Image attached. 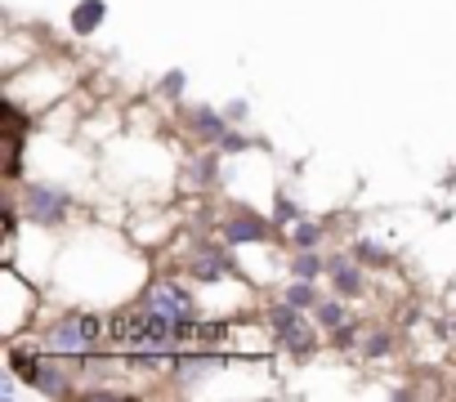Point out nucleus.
Listing matches in <instances>:
<instances>
[{"label": "nucleus", "mask_w": 456, "mask_h": 402, "mask_svg": "<svg viewBox=\"0 0 456 402\" xmlns=\"http://www.w3.org/2000/svg\"><path fill=\"white\" fill-rule=\"evenodd\" d=\"M224 340V326H197V322H175L152 309H126L108 318V349H126L134 358H161V353H188V349H210Z\"/></svg>", "instance_id": "nucleus-1"}, {"label": "nucleus", "mask_w": 456, "mask_h": 402, "mask_svg": "<svg viewBox=\"0 0 456 402\" xmlns=\"http://www.w3.org/2000/svg\"><path fill=\"white\" fill-rule=\"evenodd\" d=\"M50 353L59 358H81V353H94V349H108V318H94V313H68L54 331H50Z\"/></svg>", "instance_id": "nucleus-2"}, {"label": "nucleus", "mask_w": 456, "mask_h": 402, "mask_svg": "<svg viewBox=\"0 0 456 402\" xmlns=\"http://www.w3.org/2000/svg\"><path fill=\"white\" fill-rule=\"evenodd\" d=\"M143 309L161 313V318H175V322H192V295L179 286V282H152L139 300Z\"/></svg>", "instance_id": "nucleus-3"}, {"label": "nucleus", "mask_w": 456, "mask_h": 402, "mask_svg": "<svg viewBox=\"0 0 456 402\" xmlns=\"http://www.w3.org/2000/svg\"><path fill=\"white\" fill-rule=\"evenodd\" d=\"M269 322H273V331H278V340L287 344V349H296V353H305V349H314V326L305 322V313H300V304H278L273 313H269Z\"/></svg>", "instance_id": "nucleus-4"}, {"label": "nucleus", "mask_w": 456, "mask_h": 402, "mask_svg": "<svg viewBox=\"0 0 456 402\" xmlns=\"http://www.w3.org/2000/svg\"><path fill=\"white\" fill-rule=\"evenodd\" d=\"M10 362L23 371V380H28V384H37V389H45V393H68V389H72V380L63 375V366L45 362L41 353H37V358H28L23 349H14V353H10Z\"/></svg>", "instance_id": "nucleus-5"}, {"label": "nucleus", "mask_w": 456, "mask_h": 402, "mask_svg": "<svg viewBox=\"0 0 456 402\" xmlns=\"http://www.w3.org/2000/svg\"><path fill=\"white\" fill-rule=\"evenodd\" d=\"M28 206H32V215H37L41 224H59V220H63V211H68V197H63V192H54V188H32Z\"/></svg>", "instance_id": "nucleus-6"}, {"label": "nucleus", "mask_w": 456, "mask_h": 402, "mask_svg": "<svg viewBox=\"0 0 456 402\" xmlns=\"http://www.w3.org/2000/svg\"><path fill=\"white\" fill-rule=\"evenodd\" d=\"M224 237H228V242H265V237H269V224L256 220V215H238V220L224 224Z\"/></svg>", "instance_id": "nucleus-7"}, {"label": "nucleus", "mask_w": 456, "mask_h": 402, "mask_svg": "<svg viewBox=\"0 0 456 402\" xmlns=\"http://www.w3.org/2000/svg\"><path fill=\"white\" fill-rule=\"evenodd\" d=\"M215 366H219V358H215V353H201V358L175 353V371H179L183 380H197V375H206V371H215Z\"/></svg>", "instance_id": "nucleus-8"}, {"label": "nucleus", "mask_w": 456, "mask_h": 402, "mask_svg": "<svg viewBox=\"0 0 456 402\" xmlns=\"http://www.w3.org/2000/svg\"><path fill=\"white\" fill-rule=\"evenodd\" d=\"M103 0H81V5H77V14H72V28L77 32H94L99 28V19H103Z\"/></svg>", "instance_id": "nucleus-9"}, {"label": "nucleus", "mask_w": 456, "mask_h": 402, "mask_svg": "<svg viewBox=\"0 0 456 402\" xmlns=\"http://www.w3.org/2000/svg\"><path fill=\"white\" fill-rule=\"evenodd\" d=\"M331 282H336L345 295H358V286H362V277H358V269H354L349 260H331Z\"/></svg>", "instance_id": "nucleus-10"}, {"label": "nucleus", "mask_w": 456, "mask_h": 402, "mask_svg": "<svg viewBox=\"0 0 456 402\" xmlns=\"http://www.w3.org/2000/svg\"><path fill=\"white\" fill-rule=\"evenodd\" d=\"M192 273H197V277H224V273H228V264H224V255L201 251V255H192Z\"/></svg>", "instance_id": "nucleus-11"}, {"label": "nucleus", "mask_w": 456, "mask_h": 402, "mask_svg": "<svg viewBox=\"0 0 456 402\" xmlns=\"http://www.w3.org/2000/svg\"><path fill=\"white\" fill-rule=\"evenodd\" d=\"M19 134H23V125H19V117L10 112V139H5V170H10V174H19Z\"/></svg>", "instance_id": "nucleus-12"}, {"label": "nucleus", "mask_w": 456, "mask_h": 402, "mask_svg": "<svg viewBox=\"0 0 456 402\" xmlns=\"http://www.w3.org/2000/svg\"><path fill=\"white\" fill-rule=\"evenodd\" d=\"M192 121H197V130H201V134H215V139L224 134V121H219L210 108H197V112H192Z\"/></svg>", "instance_id": "nucleus-13"}, {"label": "nucleus", "mask_w": 456, "mask_h": 402, "mask_svg": "<svg viewBox=\"0 0 456 402\" xmlns=\"http://www.w3.org/2000/svg\"><path fill=\"white\" fill-rule=\"evenodd\" d=\"M318 269H322V264H318V255H300V260H296V277H300V282L318 277Z\"/></svg>", "instance_id": "nucleus-14"}, {"label": "nucleus", "mask_w": 456, "mask_h": 402, "mask_svg": "<svg viewBox=\"0 0 456 402\" xmlns=\"http://www.w3.org/2000/svg\"><path fill=\"white\" fill-rule=\"evenodd\" d=\"M318 313H322V322H327V326H345V309H340V304H331V300H327Z\"/></svg>", "instance_id": "nucleus-15"}, {"label": "nucleus", "mask_w": 456, "mask_h": 402, "mask_svg": "<svg viewBox=\"0 0 456 402\" xmlns=\"http://www.w3.org/2000/svg\"><path fill=\"white\" fill-rule=\"evenodd\" d=\"M296 242H300V246L309 251V246L318 242V229H314V224H300V229H296Z\"/></svg>", "instance_id": "nucleus-16"}, {"label": "nucleus", "mask_w": 456, "mask_h": 402, "mask_svg": "<svg viewBox=\"0 0 456 402\" xmlns=\"http://www.w3.org/2000/svg\"><path fill=\"white\" fill-rule=\"evenodd\" d=\"M287 300L305 309V304H314V291H309V286H291V291H287Z\"/></svg>", "instance_id": "nucleus-17"}, {"label": "nucleus", "mask_w": 456, "mask_h": 402, "mask_svg": "<svg viewBox=\"0 0 456 402\" xmlns=\"http://www.w3.org/2000/svg\"><path fill=\"white\" fill-rule=\"evenodd\" d=\"M161 90H166V94H179V90H183V72H170V76L161 81Z\"/></svg>", "instance_id": "nucleus-18"}, {"label": "nucleus", "mask_w": 456, "mask_h": 402, "mask_svg": "<svg viewBox=\"0 0 456 402\" xmlns=\"http://www.w3.org/2000/svg\"><path fill=\"white\" fill-rule=\"evenodd\" d=\"M389 349V335H371V344H367V353H385Z\"/></svg>", "instance_id": "nucleus-19"}]
</instances>
